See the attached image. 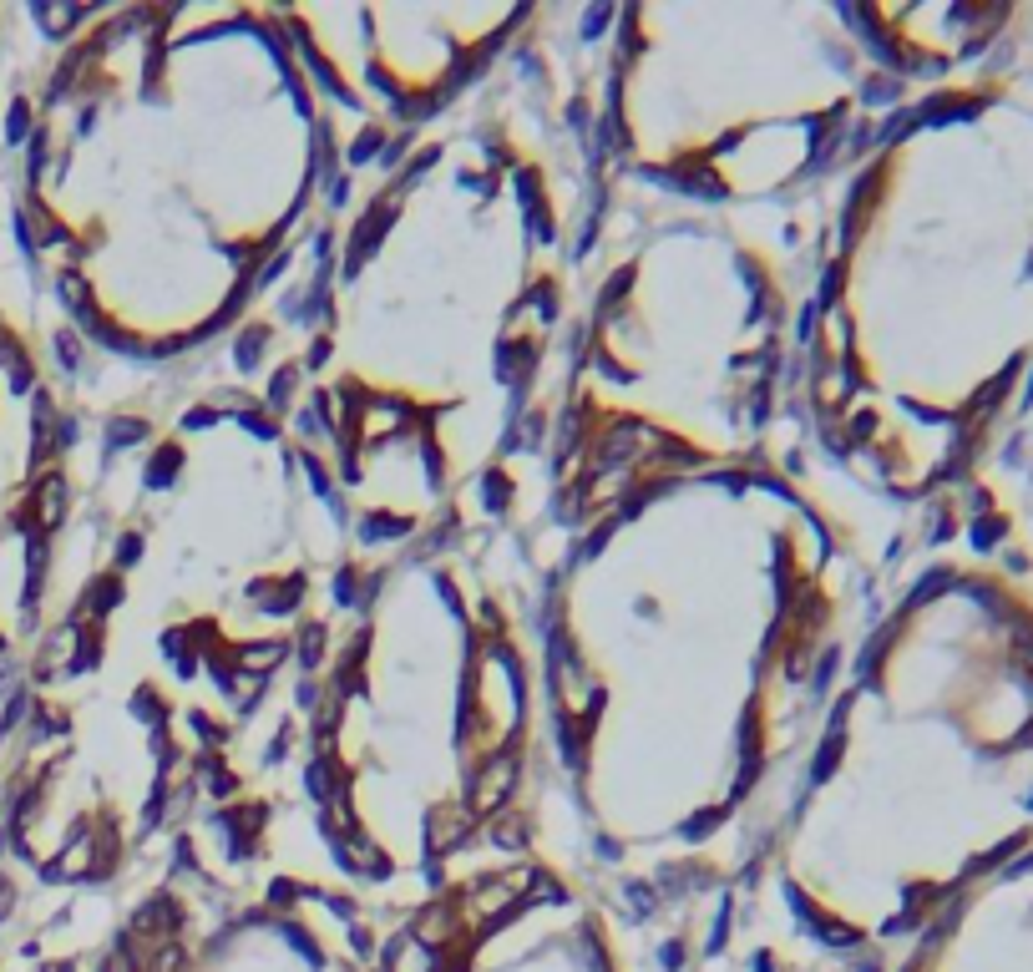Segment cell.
Masks as SVG:
<instances>
[{"label": "cell", "instance_id": "6da1fadb", "mask_svg": "<svg viewBox=\"0 0 1033 972\" xmlns=\"http://www.w3.org/2000/svg\"><path fill=\"white\" fill-rule=\"evenodd\" d=\"M902 972H1033V841L942 902Z\"/></svg>", "mask_w": 1033, "mask_h": 972}, {"label": "cell", "instance_id": "7a4b0ae2", "mask_svg": "<svg viewBox=\"0 0 1033 972\" xmlns=\"http://www.w3.org/2000/svg\"><path fill=\"white\" fill-rule=\"evenodd\" d=\"M983 481H993L1033 527V385H1028V400H1023V416L1003 436V446H998V456H993Z\"/></svg>", "mask_w": 1033, "mask_h": 972}]
</instances>
